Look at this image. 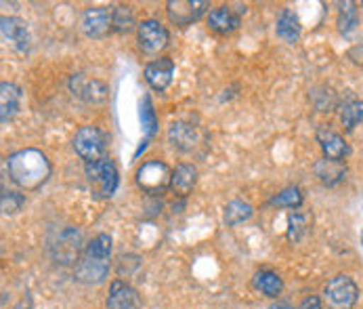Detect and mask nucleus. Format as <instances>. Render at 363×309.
Masks as SVG:
<instances>
[{"label": "nucleus", "instance_id": "obj_1", "mask_svg": "<svg viewBox=\"0 0 363 309\" xmlns=\"http://www.w3.org/2000/svg\"><path fill=\"white\" fill-rule=\"evenodd\" d=\"M9 177L26 192L43 188L51 177V162L38 150H19L6 158Z\"/></svg>", "mask_w": 363, "mask_h": 309}, {"label": "nucleus", "instance_id": "obj_2", "mask_svg": "<svg viewBox=\"0 0 363 309\" xmlns=\"http://www.w3.org/2000/svg\"><path fill=\"white\" fill-rule=\"evenodd\" d=\"M109 257H111V238L99 234L93 238L80 261L76 263V280L82 284H101L109 273Z\"/></svg>", "mask_w": 363, "mask_h": 309}, {"label": "nucleus", "instance_id": "obj_3", "mask_svg": "<svg viewBox=\"0 0 363 309\" xmlns=\"http://www.w3.org/2000/svg\"><path fill=\"white\" fill-rule=\"evenodd\" d=\"M84 175H86V181H89V185L97 198H111L116 194L118 183H120V175H118V168L111 160L99 158L95 162H86Z\"/></svg>", "mask_w": 363, "mask_h": 309}, {"label": "nucleus", "instance_id": "obj_4", "mask_svg": "<svg viewBox=\"0 0 363 309\" xmlns=\"http://www.w3.org/2000/svg\"><path fill=\"white\" fill-rule=\"evenodd\" d=\"M357 297L359 288L349 276H336L323 288V301L328 309H353Z\"/></svg>", "mask_w": 363, "mask_h": 309}, {"label": "nucleus", "instance_id": "obj_5", "mask_svg": "<svg viewBox=\"0 0 363 309\" xmlns=\"http://www.w3.org/2000/svg\"><path fill=\"white\" fill-rule=\"evenodd\" d=\"M52 259L61 265H72L80 261L82 253V234L76 227H63L55 234L49 244Z\"/></svg>", "mask_w": 363, "mask_h": 309}, {"label": "nucleus", "instance_id": "obj_6", "mask_svg": "<svg viewBox=\"0 0 363 309\" xmlns=\"http://www.w3.org/2000/svg\"><path fill=\"white\" fill-rule=\"evenodd\" d=\"M170 179H172V173L168 170V166L164 162H157V160L145 162L137 170V183H139V188L143 192L152 194V196L162 194L166 188H170Z\"/></svg>", "mask_w": 363, "mask_h": 309}, {"label": "nucleus", "instance_id": "obj_7", "mask_svg": "<svg viewBox=\"0 0 363 309\" xmlns=\"http://www.w3.org/2000/svg\"><path fill=\"white\" fill-rule=\"evenodd\" d=\"M74 150H76V154L80 156L82 160L95 162V160H99L101 154H104L105 135L97 126L86 124V126H82L76 133V137H74Z\"/></svg>", "mask_w": 363, "mask_h": 309}, {"label": "nucleus", "instance_id": "obj_8", "mask_svg": "<svg viewBox=\"0 0 363 309\" xmlns=\"http://www.w3.org/2000/svg\"><path fill=\"white\" fill-rule=\"evenodd\" d=\"M139 47L147 55L162 53L168 47V30L156 19H145L139 23Z\"/></svg>", "mask_w": 363, "mask_h": 309}, {"label": "nucleus", "instance_id": "obj_9", "mask_svg": "<svg viewBox=\"0 0 363 309\" xmlns=\"http://www.w3.org/2000/svg\"><path fill=\"white\" fill-rule=\"evenodd\" d=\"M208 2L204 0H170L166 4V11H168V17L172 23L185 28L189 23H194L196 19L202 17V13L206 11Z\"/></svg>", "mask_w": 363, "mask_h": 309}, {"label": "nucleus", "instance_id": "obj_10", "mask_svg": "<svg viewBox=\"0 0 363 309\" xmlns=\"http://www.w3.org/2000/svg\"><path fill=\"white\" fill-rule=\"evenodd\" d=\"M80 26L89 38H104L111 30V11L105 6H91L82 13Z\"/></svg>", "mask_w": 363, "mask_h": 309}, {"label": "nucleus", "instance_id": "obj_11", "mask_svg": "<svg viewBox=\"0 0 363 309\" xmlns=\"http://www.w3.org/2000/svg\"><path fill=\"white\" fill-rule=\"evenodd\" d=\"M69 89L76 97H80L86 103H101L107 97V87L101 80L95 78H86L82 74H74L69 78Z\"/></svg>", "mask_w": 363, "mask_h": 309}, {"label": "nucleus", "instance_id": "obj_12", "mask_svg": "<svg viewBox=\"0 0 363 309\" xmlns=\"http://www.w3.org/2000/svg\"><path fill=\"white\" fill-rule=\"evenodd\" d=\"M107 309H141V299H139L137 291L130 284H126L122 280H116L109 286Z\"/></svg>", "mask_w": 363, "mask_h": 309}, {"label": "nucleus", "instance_id": "obj_13", "mask_svg": "<svg viewBox=\"0 0 363 309\" xmlns=\"http://www.w3.org/2000/svg\"><path fill=\"white\" fill-rule=\"evenodd\" d=\"M0 30H2L4 40H9L17 51H26L30 47L28 23L21 21L19 17H2L0 19Z\"/></svg>", "mask_w": 363, "mask_h": 309}, {"label": "nucleus", "instance_id": "obj_14", "mask_svg": "<svg viewBox=\"0 0 363 309\" xmlns=\"http://www.w3.org/2000/svg\"><path fill=\"white\" fill-rule=\"evenodd\" d=\"M172 74H174V61L170 57H162L145 65V80L156 91H164L172 82Z\"/></svg>", "mask_w": 363, "mask_h": 309}, {"label": "nucleus", "instance_id": "obj_15", "mask_svg": "<svg viewBox=\"0 0 363 309\" xmlns=\"http://www.w3.org/2000/svg\"><path fill=\"white\" fill-rule=\"evenodd\" d=\"M168 139L170 143L181 150V152H191L198 141H200V135H198V129L187 124V122H174L168 131Z\"/></svg>", "mask_w": 363, "mask_h": 309}, {"label": "nucleus", "instance_id": "obj_16", "mask_svg": "<svg viewBox=\"0 0 363 309\" xmlns=\"http://www.w3.org/2000/svg\"><path fill=\"white\" fill-rule=\"evenodd\" d=\"M21 102H23V95L19 91V87H15L13 82L0 85V120L4 124L15 118V114L21 107Z\"/></svg>", "mask_w": 363, "mask_h": 309}, {"label": "nucleus", "instance_id": "obj_17", "mask_svg": "<svg viewBox=\"0 0 363 309\" xmlns=\"http://www.w3.org/2000/svg\"><path fill=\"white\" fill-rule=\"evenodd\" d=\"M317 141H319V146H321L325 158L342 160L345 156L349 154L347 141H345L338 133H334V131H330V129H319V131H317Z\"/></svg>", "mask_w": 363, "mask_h": 309}, {"label": "nucleus", "instance_id": "obj_18", "mask_svg": "<svg viewBox=\"0 0 363 309\" xmlns=\"http://www.w3.org/2000/svg\"><path fill=\"white\" fill-rule=\"evenodd\" d=\"M196 181H198V170H196V166H191V164H179V166L172 170L170 190H172L177 196H187V194L196 188Z\"/></svg>", "mask_w": 363, "mask_h": 309}, {"label": "nucleus", "instance_id": "obj_19", "mask_svg": "<svg viewBox=\"0 0 363 309\" xmlns=\"http://www.w3.org/2000/svg\"><path fill=\"white\" fill-rule=\"evenodd\" d=\"M315 175L319 177L321 183L325 185H336L345 179L347 175V166L342 160H332V158H323L315 164Z\"/></svg>", "mask_w": 363, "mask_h": 309}, {"label": "nucleus", "instance_id": "obj_20", "mask_svg": "<svg viewBox=\"0 0 363 309\" xmlns=\"http://www.w3.org/2000/svg\"><path fill=\"white\" fill-rule=\"evenodd\" d=\"M275 32H277V36H279L281 40H286L288 45L298 43V38H301V21H298V17L294 15V11L284 9V11L279 13Z\"/></svg>", "mask_w": 363, "mask_h": 309}, {"label": "nucleus", "instance_id": "obj_21", "mask_svg": "<svg viewBox=\"0 0 363 309\" xmlns=\"http://www.w3.org/2000/svg\"><path fill=\"white\" fill-rule=\"evenodd\" d=\"M208 26L210 30H214L216 34H231L233 30H238L240 26V17L235 13H231L227 6L214 9L208 15Z\"/></svg>", "mask_w": 363, "mask_h": 309}, {"label": "nucleus", "instance_id": "obj_22", "mask_svg": "<svg viewBox=\"0 0 363 309\" xmlns=\"http://www.w3.org/2000/svg\"><path fill=\"white\" fill-rule=\"evenodd\" d=\"M255 286L259 288L262 295L275 299V297H279V293H281V288H284V282H281V278H279L275 271L262 269V271H259V273L255 276Z\"/></svg>", "mask_w": 363, "mask_h": 309}, {"label": "nucleus", "instance_id": "obj_23", "mask_svg": "<svg viewBox=\"0 0 363 309\" xmlns=\"http://www.w3.org/2000/svg\"><path fill=\"white\" fill-rule=\"evenodd\" d=\"M252 206L248 202H242V200H233L229 205L225 206V223L227 225H240L244 223L246 219L252 217Z\"/></svg>", "mask_w": 363, "mask_h": 309}, {"label": "nucleus", "instance_id": "obj_24", "mask_svg": "<svg viewBox=\"0 0 363 309\" xmlns=\"http://www.w3.org/2000/svg\"><path fill=\"white\" fill-rule=\"evenodd\" d=\"M133 26H135V15H133L130 6L122 4V6H116L111 11V30L124 34V32H130Z\"/></svg>", "mask_w": 363, "mask_h": 309}, {"label": "nucleus", "instance_id": "obj_25", "mask_svg": "<svg viewBox=\"0 0 363 309\" xmlns=\"http://www.w3.org/2000/svg\"><path fill=\"white\" fill-rule=\"evenodd\" d=\"M273 206H281V208H298L303 205V192L298 188H286L284 192H279L273 200Z\"/></svg>", "mask_w": 363, "mask_h": 309}, {"label": "nucleus", "instance_id": "obj_26", "mask_svg": "<svg viewBox=\"0 0 363 309\" xmlns=\"http://www.w3.org/2000/svg\"><path fill=\"white\" fill-rule=\"evenodd\" d=\"M338 26H340V32L342 34H349L355 30L357 26V9L353 2H345L340 4V15H338Z\"/></svg>", "mask_w": 363, "mask_h": 309}, {"label": "nucleus", "instance_id": "obj_27", "mask_svg": "<svg viewBox=\"0 0 363 309\" xmlns=\"http://www.w3.org/2000/svg\"><path fill=\"white\" fill-rule=\"evenodd\" d=\"M342 124L351 131V129H355L357 124H362L363 122V102H353L349 103V105H345V109H342Z\"/></svg>", "mask_w": 363, "mask_h": 309}, {"label": "nucleus", "instance_id": "obj_28", "mask_svg": "<svg viewBox=\"0 0 363 309\" xmlns=\"http://www.w3.org/2000/svg\"><path fill=\"white\" fill-rule=\"evenodd\" d=\"M141 122H143V131H145V137L150 139L157 129V120H156V112L152 107V102L150 97H143L141 102Z\"/></svg>", "mask_w": 363, "mask_h": 309}, {"label": "nucleus", "instance_id": "obj_29", "mask_svg": "<svg viewBox=\"0 0 363 309\" xmlns=\"http://www.w3.org/2000/svg\"><path fill=\"white\" fill-rule=\"evenodd\" d=\"M26 202V198L21 196V194H15V192H4L2 194V210L6 212V215H13V212H17L21 206Z\"/></svg>", "mask_w": 363, "mask_h": 309}, {"label": "nucleus", "instance_id": "obj_30", "mask_svg": "<svg viewBox=\"0 0 363 309\" xmlns=\"http://www.w3.org/2000/svg\"><path fill=\"white\" fill-rule=\"evenodd\" d=\"M307 229V217L303 215H292L290 217V232H288V238L290 240H298L301 234Z\"/></svg>", "mask_w": 363, "mask_h": 309}, {"label": "nucleus", "instance_id": "obj_31", "mask_svg": "<svg viewBox=\"0 0 363 309\" xmlns=\"http://www.w3.org/2000/svg\"><path fill=\"white\" fill-rule=\"evenodd\" d=\"M298 309H323V308H321V301H319L317 297H307V299L301 303V308Z\"/></svg>", "mask_w": 363, "mask_h": 309}, {"label": "nucleus", "instance_id": "obj_32", "mask_svg": "<svg viewBox=\"0 0 363 309\" xmlns=\"http://www.w3.org/2000/svg\"><path fill=\"white\" fill-rule=\"evenodd\" d=\"M269 309H292V308H288V305H284V303H277V305H271Z\"/></svg>", "mask_w": 363, "mask_h": 309}, {"label": "nucleus", "instance_id": "obj_33", "mask_svg": "<svg viewBox=\"0 0 363 309\" xmlns=\"http://www.w3.org/2000/svg\"><path fill=\"white\" fill-rule=\"evenodd\" d=\"M362 244H363V232H362Z\"/></svg>", "mask_w": 363, "mask_h": 309}, {"label": "nucleus", "instance_id": "obj_34", "mask_svg": "<svg viewBox=\"0 0 363 309\" xmlns=\"http://www.w3.org/2000/svg\"><path fill=\"white\" fill-rule=\"evenodd\" d=\"M17 309H28V308H17Z\"/></svg>", "mask_w": 363, "mask_h": 309}]
</instances>
